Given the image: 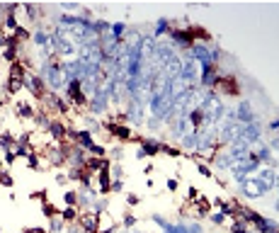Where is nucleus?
Segmentation results:
<instances>
[{"instance_id": "20e7f679", "label": "nucleus", "mask_w": 279, "mask_h": 233, "mask_svg": "<svg viewBox=\"0 0 279 233\" xmlns=\"http://www.w3.org/2000/svg\"><path fill=\"white\" fill-rule=\"evenodd\" d=\"M255 180H257V182L262 185V190L267 192V190H272V187L277 185V173H275V168H265Z\"/></svg>"}, {"instance_id": "423d86ee", "label": "nucleus", "mask_w": 279, "mask_h": 233, "mask_svg": "<svg viewBox=\"0 0 279 233\" xmlns=\"http://www.w3.org/2000/svg\"><path fill=\"white\" fill-rule=\"evenodd\" d=\"M66 131H68V129H66L61 121L51 119V124H49V134H51V139H54V141H58V144H61V141L66 139Z\"/></svg>"}, {"instance_id": "4468645a", "label": "nucleus", "mask_w": 279, "mask_h": 233, "mask_svg": "<svg viewBox=\"0 0 279 233\" xmlns=\"http://www.w3.org/2000/svg\"><path fill=\"white\" fill-rule=\"evenodd\" d=\"M211 219H214V224H221V221H223V211H216V214H211Z\"/></svg>"}, {"instance_id": "f03ea898", "label": "nucleus", "mask_w": 279, "mask_h": 233, "mask_svg": "<svg viewBox=\"0 0 279 233\" xmlns=\"http://www.w3.org/2000/svg\"><path fill=\"white\" fill-rule=\"evenodd\" d=\"M78 224L85 233H97V214L95 211H83L78 214Z\"/></svg>"}, {"instance_id": "39448f33", "label": "nucleus", "mask_w": 279, "mask_h": 233, "mask_svg": "<svg viewBox=\"0 0 279 233\" xmlns=\"http://www.w3.org/2000/svg\"><path fill=\"white\" fill-rule=\"evenodd\" d=\"M236 119H240L243 124H250V121H255V112H252V105L248 102V100H243V102L236 107Z\"/></svg>"}, {"instance_id": "2eb2a0df", "label": "nucleus", "mask_w": 279, "mask_h": 233, "mask_svg": "<svg viewBox=\"0 0 279 233\" xmlns=\"http://www.w3.org/2000/svg\"><path fill=\"white\" fill-rule=\"evenodd\" d=\"M167 190L175 192V190H177V180H167Z\"/></svg>"}, {"instance_id": "ddd939ff", "label": "nucleus", "mask_w": 279, "mask_h": 233, "mask_svg": "<svg viewBox=\"0 0 279 233\" xmlns=\"http://www.w3.org/2000/svg\"><path fill=\"white\" fill-rule=\"evenodd\" d=\"M54 211H56V209H54V206H51V204H44V214H46L49 219H51V216H56Z\"/></svg>"}, {"instance_id": "6e6552de", "label": "nucleus", "mask_w": 279, "mask_h": 233, "mask_svg": "<svg viewBox=\"0 0 279 233\" xmlns=\"http://www.w3.org/2000/svg\"><path fill=\"white\" fill-rule=\"evenodd\" d=\"M22 87H25V80H20V78H10L5 90H7V95H17Z\"/></svg>"}, {"instance_id": "7ed1b4c3", "label": "nucleus", "mask_w": 279, "mask_h": 233, "mask_svg": "<svg viewBox=\"0 0 279 233\" xmlns=\"http://www.w3.org/2000/svg\"><path fill=\"white\" fill-rule=\"evenodd\" d=\"M25 85L29 87V92H32L34 97L46 95V92H44V80H41L39 76H34V73H25Z\"/></svg>"}, {"instance_id": "dca6fc26", "label": "nucleus", "mask_w": 279, "mask_h": 233, "mask_svg": "<svg viewBox=\"0 0 279 233\" xmlns=\"http://www.w3.org/2000/svg\"><path fill=\"white\" fill-rule=\"evenodd\" d=\"M124 224H126V226H134V224H136V219H134V216H126V219H124Z\"/></svg>"}, {"instance_id": "f3484780", "label": "nucleus", "mask_w": 279, "mask_h": 233, "mask_svg": "<svg viewBox=\"0 0 279 233\" xmlns=\"http://www.w3.org/2000/svg\"><path fill=\"white\" fill-rule=\"evenodd\" d=\"M66 180H68V177H66V175H56V182H58V185H63V182H66Z\"/></svg>"}, {"instance_id": "f257e3e1", "label": "nucleus", "mask_w": 279, "mask_h": 233, "mask_svg": "<svg viewBox=\"0 0 279 233\" xmlns=\"http://www.w3.org/2000/svg\"><path fill=\"white\" fill-rule=\"evenodd\" d=\"M240 190H243V194H245L248 199H257V197H262V194H265L262 185H260L257 180H252V177H248V180H243V182H240Z\"/></svg>"}, {"instance_id": "0eeeda50", "label": "nucleus", "mask_w": 279, "mask_h": 233, "mask_svg": "<svg viewBox=\"0 0 279 233\" xmlns=\"http://www.w3.org/2000/svg\"><path fill=\"white\" fill-rule=\"evenodd\" d=\"M214 160H216V165H219V168H231V163H233V158H231V153H228V151L216 153V155H214Z\"/></svg>"}, {"instance_id": "6ab92c4d", "label": "nucleus", "mask_w": 279, "mask_h": 233, "mask_svg": "<svg viewBox=\"0 0 279 233\" xmlns=\"http://www.w3.org/2000/svg\"><path fill=\"white\" fill-rule=\"evenodd\" d=\"M29 233H46L44 229H29Z\"/></svg>"}, {"instance_id": "9d476101", "label": "nucleus", "mask_w": 279, "mask_h": 233, "mask_svg": "<svg viewBox=\"0 0 279 233\" xmlns=\"http://www.w3.org/2000/svg\"><path fill=\"white\" fill-rule=\"evenodd\" d=\"M73 219H78V214H76L73 206H68V209L63 211V221H73Z\"/></svg>"}, {"instance_id": "a211bd4d", "label": "nucleus", "mask_w": 279, "mask_h": 233, "mask_svg": "<svg viewBox=\"0 0 279 233\" xmlns=\"http://www.w3.org/2000/svg\"><path fill=\"white\" fill-rule=\"evenodd\" d=\"M126 202H129V204H136V202H139V197H136V194H129V199H126Z\"/></svg>"}, {"instance_id": "f8f14e48", "label": "nucleus", "mask_w": 279, "mask_h": 233, "mask_svg": "<svg viewBox=\"0 0 279 233\" xmlns=\"http://www.w3.org/2000/svg\"><path fill=\"white\" fill-rule=\"evenodd\" d=\"M0 185H5V187H12V177L7 173H0Z\"/></svg>"}, {"instance_id": "1a4fd4ad", "label": "nucleus", "mask_w": 279, "mask_h": 233, "mask_svg": "<svg viewBox=\"0 0 279 233\" xmlns=\"http://www.w3.org/2000/svg\"><path fill=\"white\" fill-rule=\"evenodd\" d=\"M63 199H66L68 206H76V204H78V192H66V197H63Z\"/></svg>"}, {"instance_id": "9b49d317", "label": "nucleus", "mask_w": 279, "mask_h": 233, "mask_svg": "<svg viewBox=\"0 0 279 233\" xmlns=\"http://www.w3.org/2000/svg\"><path fill=\"white\" fill-rule=\"evenodd\" d=\"M61 229H63V219L51 216V231H61Z\"/></svg>"}]
</instances>
